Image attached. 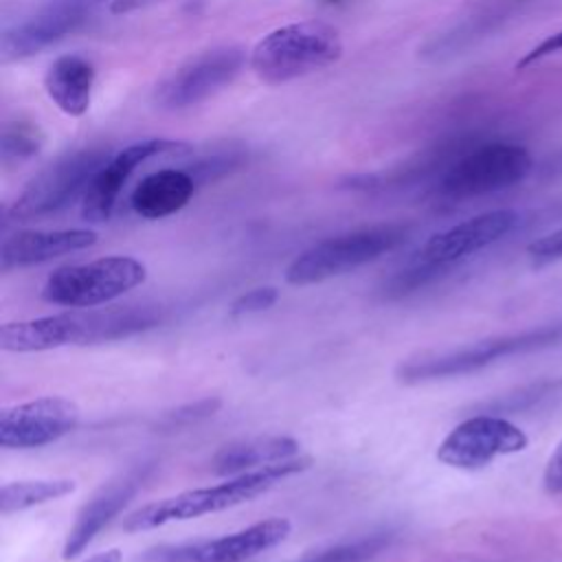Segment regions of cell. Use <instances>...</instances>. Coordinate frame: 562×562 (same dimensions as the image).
Wrapping results in <instances>:
<instances>
[{
	"label": "cell",
	"instance_id": "cell-1",
	"mask_svg": "<svg viewBox=\"0 0 562 562\" xmlns=\"http://www.w3.org/2000/svg\"><path fill=\"white\" fill-rule=\"evenodd\" d=\"M162 321L158 305L72 307L70 312L13 321L0 327V347L11 353H37L68 345H97L130 338Z\"/></svg>",
	"mask_w": 562,
	"mask_h": 562
},
{
	"label": "cell",
	"instance_id": "cell-2",
	"mask_svg": "<svg viewBox=\"0 0 562 562\" xmlns=\"http://www.w3.org/2000/svg\"><path fill=\"white\" fill-rule=\"evenodd\" d=\"M310 465H312V459L299 454L281 463H272V465H263L250 472L228 476L226 481L209 487L184 490L173 496H165L160 501L140 505L138 509L130 512L121 525L127 533H136V531H149L169 522L215 514L261 496L263 492L272 490L277 483L305 472Z\"/></svg>",
	"mask_w": 562,
	"mask_h": 562
},
{
	"label": "cell",
	"instance_id": "cell-3",
	"mask_svg": "<svg viewBox=\"0 0 562 562\" xmlns=\"http://www.w3.org/2000/svg\"><path fill=\"white\" fill-rule=\"evenodd\" d=\"M342 50L336 26L303 20L266 33L250 53V68L259 81L281 86L336 64Z\"/></svg>",
	"mask_w": 562,
	"mask_h": 562
},
{
	"label": "cell",
	"instance_id": "cell-4",
	"mask_svg": "<svg viewBox=\"0 0 562 562\" xmlns=\"http://www.w3.org/2000/svg\"><path fill=\"white\" fill-rule=\"evenodd\" d=\"M408 235V224L386 222L327 237L290 261L285 268V281L290 285H312L347 274L400 248Z\"/></svg>",
	"mask_w": 562,
	"mask_h": 562
},
{
	"label": "cell",
	"instance_id": "cell-5",
	"mask_svg": "<svg viewBox=\"0 0 562 562\" xmlns=\"http://www.w3.org/2000/svg\"><path fill=\"white\" fill-rule=\"evenodd\" d=\"M110 158L103 145L72 149L48 162L26 182L20 195L4 211L7 222H33L55 215L86 195L94 173Z\"/></svg>",
	"mask_w": 562,
	"mask_h": 562
},
{
	"label": "cell",
	"instance_id": "cell-6",
	"mask_svg": "<svg viewBox=\"0 0 562 562\" xmlns=\"http://www.w3.org/2000/svg\"><path fill=\"white\" fill-rule=\"evenodd\" d=\"M147 279V268L136 257L110 255L88 263L61 266L48 274L42 299L61 307L105 305Z\"/></svg>",
	"mask_w": 562,
	"mask_h": 562
},
{
	"label": "cell",
	"instance_id": "cell-7",
	"mask_svg": "<svg viewBox=\"0 0 562 562\" xmlns=\"http://www.w3.org/2000/svg\"><path fill=\"white\" fill-rule=\"evenodd\" d=\"M531 169V156L516 143H487L454 160L437 182V195L470 200L518 184Z\"/></svg>",
	"mask_w": 562,
	"mask_h": 562
},
{
	"label": "cell",
	"instance_id": "cell-8",
	"mask_svg": "<svg viewBox=\"0 0 562 562\" xmlns=\"http://www.w3.org/2000/svg\"><path fill=\"white\" fill-rule=\"evenodd\" d=\"M290 531L288 518H266L220 538L149 547L136 555V562H246L281 544Z\"/></svg>",
	"mask_w": 562,
	"mask_h": 562
},
{
	"label": "cell",
	"instance_id": "cell-9",
	"mask_svg": "<svg viewBox=\"0 0 562 562\" xmlns=\"http://www.w3.org/2000/svg\"><path fill=\"white\" fill-rule=\"evenodd\" d=\"M246 64L239 46H217L189 57L171 70L154 90V101L162 110L193 108L235 81Z\"/></svg>",
	"mask_w": 562,
	"mask_h": 562
},
{
	"label": "cell",
	"instance_id": "cell-10",
	"mask_svg": "<svg viewBox=\"0 0 562 562\" xmlns=\"http://www.w3.org/2000/svg\"><path fill=\"white\" fill-rule=\"evenodd\" d=\"M529 437L509 419L474 415L457 424L437 446V459L457 470H481L494 459L522 452Z\"/></svg>",
	"mask_w": 562,
	"mask_h": 562
},
{
	"label": "cell",
	"instance_id": "cell-11",
	"mask_svg": "<svg viewBox=\"0 0 562 562\" xmlns=\"http://www.w3.org/2000/svg\"><path fill=\"white\" fill-rule=\"evenodd\" d=\"M79 419V406L61 395H42L7 406L0 413V446L7 450H31L55 443L70 435Z\"/></svg>",
	"mask_w": 562,
	"mask_h": 562
},
{
	"label": "cell",
	"instance_id": "cell-12",
	"mask_svg": "<svg viewBox=\"0 0 562 562\" xmlns=\"http://www.w3.org/2000/svg\"><path fill=\"white\" fill-rule=\"evenodd\" d=\"M187 149L189 145L171 138H143L138 143L123 147L103 162V167L94 173L92 182L88 184L86 195L81 198V217L92 224L105 222L112 215L125 182L145 160Z\"/></svg>",
	"mask_w": 562,
	"mask_h": 562
},
{
	"label": "cell",
	"instance_id": "cell-13",
	"mask_svg": "<svg viewBox=\"0 0 562 562\" xmlns=\"http://www.w3.org/2000/svg\"><path fill=\"white\" fill-rule=\"evenodd\" d=\"M518 220V213L512 209H498L468 217L428 237L426 244L419 248L417 259L443 270L454 261L465 259L503 239L507 233L514 231Z\"/></svg>",
	"mask_w": 562,
	"mask_h": 562
},
{
	"label": "cell",
	"instance_id": "cell-14",
	"mask_svg": "<svg viewBox=\"0 0 562 562\" xmlns=\"http://www.w3.org/2000/svg\"><path fill=\"white\" fill-rule=\"evenodd\" d=\"M151 470L154 463H140L123 472L121 476L112 479L88 503H83L64 540L61 560L70 562L77 555H81L88 549V544L99 536V531L108 527L112 518H116L123 512V507L138 494Z\"/></svg>",
	"mask_w": 562,
	"mask_h": 562
},
{
	"label": "cell",
	"instance_id": "cell-15",
	"mask_svg": "<svg viewBox=\"0 0 562 562\" xmlns=\"http://www.w3.org/2000/svg\"><path fill=\"white\" fill-rule=\"evenodd\" d=\"M88 9L72 7L59 0H50L35 15L13 24L2 33L0 53L2 61L26 59L61 37L79 31L90 20Z\"/></svg>",
	"mask_w": 562,
	"mask_h": 562
},
{
	"label": "cell",
	"instance_id": "cell-16",
	"mask_svg": "<svg viewBox=\"0 0 562 562\" xmlns=\"http://www.w3.org/2000/svg\"><path fill=\"white\" fill-rule=\"evenodd\" d=\"M527 0H474L452 24L435 33L422 48L424 61H443L461 55L465 48L476 44L509 20L520 4Z\"/></svg>",
	"mask_w": 562,
	"mask_h": 562
},
{
	"label": "cell",
	"instance_id": "cell-17",
	"mask_svg": "<svg viewBox=\"0 0 562 562\" xmlns=\"http://www.w3.org/2000/svg\"><path fill=\"white\" fill-rule=\"evenodd\" d=\"M99 239L92 228H55V231H15L0 246V268L11 272L18 268L40 266L61 255L86 250Z\"/></svg>",
	"mask_w": 562,
	"mask_h": 562
},
{
	"label": "cell",
	"instance_id": "cell-18",
	"mask_svg": "<svg viewBox=\"0 0 562 562\" xmlns=\"http://www.w3.org/2000/svg\"><path fill=\"white\" fill-rule=\"evenodd\" d=\"M195 187L198 182L189 169H158L140 178L130 195V206L145 220H160L184 209Z\"/></svg>",
	"mask_w": 562,
	"mask_h": 562
},
{
	"label": "cell",
	"instance_id": "cell-19",
	"mask_svg": "<svg viewBox=\"0 0 562 562\" xmlns=\"http://www.w3.org/2000/svg\"><path fill=\"white\" fill-rule=\"evenodd\" d=\"M301 454V443L288 435H259L237 439L222 446L213 459L211 470L220 476H235L263 465L281 463Z\"/></svg>",
	"mask_w": 562,
	"mask_h": 562
},
{
	"label": "cell",
	"instance_id": "cell-20",
	"mask_svg": "<svg viewBox=\"0 0 562 562\" xmlns=\"http://www.w3.org/2000/svg\"><path fill=\"white\" fill-rule=\"evenodd\" d=\"M97 70L81 55H61L44 72V90L48 99L68 116H83L92 101Z\"/></svg>",
	"mask_w": 562,
	"mask_h": 562
},
{
	"label": "cell",
	"instance_id": "cell-21",
	"mask_svg": "<svg viewBox=\"0 0 562 562\" xmlns=\"http://www.w3.org/2000/svg\"><path fill=\"white\" fill-rule=\"evenodd\" d=\"M77 490L72 479H20L7 481L0 487V512L2 516L26 512L31 507L64 498Z\"/></svg>",
	"mask_w": 562,
	"mask_h": 562
},
{
	"label": "cell",
	"instance_id": "cell-22",
	"mask_svg": "<svg viewBox=\"0 0 562 562\" xmlns=\"http://www.w3.org/2000/svg\"><path fill=\"white\" fill-rule=\"evenodd\" d=\"M395 540L393 531H373L358 538L340 540L327 547L305 551L292 562H369L384 553Z\"/></svg>",
	"mask_w": 562,
	"mask_h": 562
},
{
	"label": "cell",
	"instance_id": "cell-23",
	"mask_svg": "<svg viewBox=\"0 0 562 562\" xmlns=\"http://www.w3.org/2000/svg\"><path fill=\"white\" fill-rule=\"evenodd\" d=\"M44 145L42 130L31 121H9L0 134V160L2 165L15 167L40 154Z\"/></svg>",
	"mask_w": 562,
	"mask_h": 562
},
{
	"label": "cell",
	"instance_id": "cell-24",
	"mask_svg": "<svg viewBox=\"0 0 562 562\" xmlns=\"http://www.w3.org/2000/svg\"><path fill=\"white\" fill-rule=\"evenodd\" d=\"M220 400L217 397H202L198 402H191V404H184V406H178L169 413H165L156 426L162 428V430H176V428H187L191 424H198L211 415H215V411L220 408Z\"/></svg>",
	"mask_w": 562,
	"mask_h": 562
},
{
	"label": "cell",
	"instance_id": "cell-25",
	"mask_svg": "<svg viewBox=\"0 0 562 562\" xmlns=\"http://www.w3.org/2000/svg\"><path fill=\"white\" fill-rule=\"evenodd\" d=\"M279 299V290L274 285H259V288H252L244 294H239L233 303H231V310L228 314L233 318H241V316H248V314H257V312H263L268 307H272Z\"/></svg>",
	"mask_w": 562,
	"mask_h": 562
},
{
	"label": "cell",
	"instance_id": "cell-26",
	"mask_svg": "<svg viewBox=\"0 0 562 562\" xmlns=\"http://www.w3.org/2000/svg\"><path fill=\"white\" fill-rule=\"evenodd\" d=\"M527 255L536 266L562 259V226L538 237L527 246Z\"/></svg>",
	"mask_w": 562,
	"mask_h": 562
},
{
	"label": "cell",
	"instance_id": "cell-27",
	"mask_svg": "<svg viewBox=\"0 0 562 562\" xmlns=\"http://www.w3.org/2000/svg\"><path fill=\"white\" fill-rule=\"evenodd\" d=\"M241 160H244L241 154L211 156V158H204V160L195 162L189 171L193 173L195 182H204V180H211V178H215V176H224V173L233 171Z\"/></svg>",
	"mask_w": 562,
	"mask_h": 562
},
{
	"label": "cell",
	"instance_id": "cell-28",
	"mask_svg": "<svg viewBox=\"0 0 562 562\" xmlns=\"http://www.w3.org/2000/svg\"><path fill=\"white\" fill-rule=\"evenodd\" d=\"M562 50V31L549 35L547 40H542L538 46H533L529 53H525L520 57V61L516 64V70H525L527 66H533L536 61L544 59V57H551L553 53H560Z\"/></svg>",
	"mask_w": 562,
	"mask_h": 562
},
{
	"label": "cell",
	"instance_id": "cell-29",
	"mask_svg": "<svg viewBox=\"0 0 562 562\" xmlns=\"http://www.w3.org/2000/svg\"><path fill=\"white\" fill-rule=\"evenodd\" d=\"M542 485L549 494H562V439L544 465Z\"/></svg>",
	"mask_w": 562,
	"mask_h": 562
},
{
	"label": "cell",
	"instance_id": "cell-30",
	"mask_svg": "<svg viewBox=\"0 0 562 562\" xmlns=\"http://www.w3.org/2000/svg\"><path fill=\"white\" fill-rule=\"evenodd\" d=\"M83 562H123V553H121V549L112 547V549H105L101 553H94V555L86 558Z\"/></svg>",
	"mask_w": 562,
	"mask_h": 562
},
{
	"label": "cell",
	"instance_id": "cell-31",
	"mask_svg": "<svg viewBox=\"0 0 562 562\" xmlns=\"http://www.w3.org/2000/svg\"><path fill=\"white\" fill-rule=\"evenodd\" d=\"M147 2H151V0H114L110 11L112 13H127V11H134V9L143 7V4H147Z\"/></svg>",
	"mask_w": 562,
	"mask_h": 562
},
{
	"label": "cell",
	"instance_id": "cell-32",
	"mask_svg": "<svg viewBox=\"0 0 562 562\" xmlns=\"http://www.w3.org/2000/svg\"><path fill=\"white\" fill-rule=\"evenodd\" d=\"M59 2H66V4H72V7H81V9L92 11L97 4H101V2H105V0H59Z\"/></svg>",
	"mask_w": 562,
	"mask_h": 562
},
{
	"label": "cell",
	"instance_id": "cell-33",
	"mask_svg": "<svg viewBox=\"0 0 562 562\" xmlns=\"http://www.w3.org/2000/svg\"><path fill=\"white\" fill-rule=\"evenodd\" d=\"M323 4H329V7H338V4H345V2H349V0H321Z\"/></svg>",
	"mask_w": 562,
	"mask_h": 562
}]
</instances>
